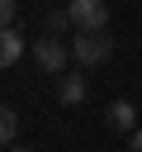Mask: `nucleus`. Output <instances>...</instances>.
<instances>
[{"instance_id": "nucleus-9", "label": "nucleus", "mask_w": 142, "mask_h": 152, "mask_svg": "<svg viewBox=\"0 0 142 152\" xmlns=\"http://www.w3.org/2000/svg\"><path fill=\"white\" fill-rule=\"evenodd\" d=\"M66 24H71V14H66V10H62V14H47V28H52V33H57V28H66Z\"/></svg>"}, {"instance_id": "nucleus-11", "label": "nucleus", "mask_w": 142, "mask_h": 152, "mask_svg": "<svg viewBox=\"0 0 142 152\" xmlns=\"http://www.w3.org/2000/svg\"><path fill=\"white\" fill-rule=\"evenodd\" d=\"M9 152H33V147H9Z\"/></svg>"}, {"instance_id": "nucleus-1", "label": "nucleus", "mask_w": 142, "mask_h": 152, "mask_svg": "<svg viewBox=\"0 0 142 152\" xmlns=\"http://www.w3.org/2000/svg\"><path fill=\"white\" fill-rule=\"evenodd\" d=\"M71 57H76L80 66H99V62L114 57V38H109V33H76V38H71Z\"/></svg>"}, {"instance_id": "nucleus-2", "label": "nucleus", "mask_w": 142, "mask_h": 152, "mask_svg": "<svg viewBox=\"0 0 142 152\" xmlns=\"http://www.w3.org/2000/svg\"><path fill=\"white\" fill-rule=\"evenodd\" d=\"M66 14L76 24V33H104L109 28V5L104 0H71Z\"/></svg>"}, {"instance_id": "nucleus-7", "label": "nucleus", "mask_w": 142, "mask_h": 152, "mask_svg": "<svg viewBox=\"0 0 142 152\" xmlns=\"http://www.w3.org/2000/svg\"><path fill=\"white\" fill-rule=\"evenodd\" d=\"M14 133H19V114H14L9 104H0V147L14 142Z\"/></svg>"}, {"instance_id": "nucleus-3", "label": "nucleus", "mask_w": 142, "mask_h": 152, "mask_svg": "<svg viewBox=\"0 0 142 152\" xmlns=\"http://www.w3.org/2000/svg\"><path fill=\"white\" fill-rule=\"evenodd\" d=\"M28 52H33V62H38L43 71H52V76H57V71L66 66V52H71V48H62L57 38H33V43H28Z\"/></svg>"}, {"instance_id": "nucleus-6", "label": "nucleus", "mask_w": 142, "mask_h": 152, "mask_svg": "<svg viewBox=\"0 0 142 152\" xmlns=\"http://www.w3.org/2000/svg\"><path fill=\"white\" fill-rule=\"evenodd\" d=\"M57 95H62V104H80V100L90 95V86H85V76H62Z\"/></svg>"}, {"instance_id": "nucleus-5", "label": "nucleus", "mask_w": 142, "mask_h": 152, "mask_svg": "<svg viewBox=\"0 0 142 152\" xmlns=\"http://www.w3.org/2000/svg\"><path fill=\"white\" fill-rule=\"evenodd\" d=\"M19 57H24V38L14 28H0V66H14Z\"/></svg>"}, {"instance_id": "nucleus-10", "label": "nucleus", "mask_w": 142, "mask_h": 152, "mask_svg": "<svg viewBox=\"0 0 142 152\" xmlns=\"http://www.w3.org/2000/svg\"><path fill=\"white\" fill-rule=\"evenodd\" d=\"M133 152H142V128H137V133H133Z\"/></svg>"}, {"instance_id": "nucleus-4", "label": "nucleus", "mask_w": 142, "mask_h": 152, "mask_svg": "<svg viewBox=\"0 0 142 152\" xmlns=\"http://www.w3.org/2000/svg\"><path fill=\"white\" fill-rule=\"evenodd\" d=\"M109 128H114V133H137V109H133L128 100H114V104H109Z\"/></svg>"}, {"instance_id": "nucleus-8", "label": "nucleus", "mask_w": 142, "mask_h": 152, "mask_svg": "<svg viewBox=\"0 0 142 152\" xmlns=\"http://www.w3.org/2000/svg\"><path fill=\"white\" fill-rule=\"evenodd\" d=\"M14 5H19V0H0V28H9V19H14Z\"/></svg>"}]
</instances>
